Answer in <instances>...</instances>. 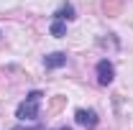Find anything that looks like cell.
Returning <instances> with one entry per match:
<instances>
[{
	"label": "cell",
	"instance_id": "obj_1",
	"mask_svg": "<svg viewBox=\"0 0 133 130\" xmlns=\"http://www.w3.org/2000/svg\"><path fill=\"white\" fill-rule=\"evenodd\" d=\"M41 97H44V92H41V89H33V92H28V95H26V99L18 105V110H16V117L21 120V122H33V120L38 117V105H41Z\"/></svg>",
	"mask_w": 133,
	"mask_h": 130
},
{
	"label": "cell",
	"instance_id": "obj_2",
	"mask_svg": "<svg viewBox=\"0 0 133 130\" xmlns=\"http://www.w3.org/2000/svg\"><path fill=\"white\" fill-rule=\"evenodd\" d=\"M74 120H77V125H82V128H87V130L97 128V122H100L97 112H95V110H84V107H79V110L74 112Z\"/></svg>",
	"mask_w": 133,
	"mask_h": 130
},
{
	"label": "cell",
	"instance_id": "obj_3",
	"mask_svg": "<svg viewBox=\"0 0 133 130\" xmlns=\"http://www.w3.org/2000/svg\"><path fill=\"white\" fill-rule=\"evenodd\" d=\"M113 77H115V69H113V64H110L108 59L97 61V82H100V84H102V87H108V84L113 82Z\"/></svg>",
	"mask_w": 133,
	"mask_h": 130
},
{
	"label": "cell",
	"instance_id": "obj_4",
	"mask_svg": "<svg viewBox=\"0 0 133 130\" xmlns=\"http://www.w3.org/2000/svg\"><path fill=\"white\" fill-rule=\"evenodd\" d=\"M64 64H66V54H62V51H54L49 56H44V66L46 69H59Z\"/></svg>",
	"mask_w": 133,
	"mask_h": 130
},
{
	"label": "cell",
	"instance_id": "obj_5",
	"mask_svg": "<svg viewBox=\"0 0 133 130\" xmlns=\"http://www.w3.org/2000/svg\"><path fill=\"white\" fill-rule=\"evenodd\" d=\"M54 18H59V20H74L77 16H74V8H72L69 3H64V5H62V8L54 13Z\"/></svg>",
	"mask_w": 133,
	"mask_h": 130
},
{
	"label": "cell",
	"instance_id": "obj_6",
	"mask_svg": "<svg viewBox=\"0 0 133 130\" xmlns=\"http://www.w3.org/2000/svg\"><path fill=\"white\" fill-rule=\"evenodd\" d=\"M64 33H66V23H64V20H59V18H54V23H51V36L64 38Z\"/></svg>",
	"mask_w": 133,
	"mask_h": 130
},
{
	"label": "cell",
	"instance_id": "obj_7",
	"mask_svg": "<svg viewBox=\"0 0 133 130\" xmlns=\"http://www.w3.org/2000/svg\"><path fill=\"white\" fill-rule=\"evenodd\" d=\"M56 130H72V128H56Z\"/></svg>",
	"mask_w": 133,
	"mask_h": 130
}]
</instances>
